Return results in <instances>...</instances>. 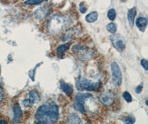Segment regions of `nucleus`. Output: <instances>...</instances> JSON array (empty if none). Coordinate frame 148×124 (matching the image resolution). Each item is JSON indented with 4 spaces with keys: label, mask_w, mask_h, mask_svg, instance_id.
Listing matches in <instances>:
<instances>
[{
    "label": "nucleus",
    "mask_w": 148,
    "mask_h": 124,
    "mask_svg": "<svg viewBox=\"0 0 148 124\" xmlns=\"http://www.w3.org/2000/svg\"><path fill=\"white\" fill-rule=\"evenodd\" d=\"M98 100L103 105L111 106L114 103V94L110 91H103L98 96Z\"/></svg>",
    "instance_id": "obj_5"
},
{
    "label": "nucleus",
    "mask_w": 148,
    "mask_h": 124,
    "mask_svg": "<svg viewBox=\"0 0 148 124\" xmlns=\"http://www.w3.org/2000/svg\"><path fill=\"white\" fill-rule=\"evenodd\" d=\"M110 40L115 48L119 51H123L125 48V40L120 34H112Z\"/></svg>",
    "instance_id": "obj_8"
},
{
    "label": "nucleus",
    "mask_w": 148,
    "mask_h": 124,
    "mask_svg": "<svg viewBox=\"0 0 148 124\" xmlns=\"http://www.w3.org/2000/svg\"><path fill=\"white\" fill-rule=\"evenodd\" d=\"M84 2H82L79 5V10L81 13H85L87 11V8L86 7H85L84 5Z\"/></svg>",
    "instance_id": "obj_23"
},
{
    "label": "nucleus",
    "mask_w": 148,
    "mask_h": 124,
    "mask_svg": "<svg viewBox=\"0 0 148 124\" xmlns=\"http://www.w3.org/2000/svg\"><path fill=\"white\" fill-rule=\"evenodd\" d=\"M140 64L145 69V71H148V60L146 59H142L140 61Z\"/></svg>",
    "instance_id": "obj_22"
},
{
    "label": "nucleus",
    "mask_w": 148,
    "mask_h": 124,
    "mask_svg": "<svg viewBox=\"0 0 148 124\" xmlns=\"http://www.w3.org/2000/svg\"><path fill=\"white\" fill-rule=\"evenodd\" d=\"M107 29L109 33L114 34L117 30V27L114 23H110L107 26Z\"/></svg>",
    "instance_id": "obj_18"
},
{
    "label": "nucleus",
    "mask_w": 148,
    "mask_h": 124,
    "mask_svg": "<svg viewBox=\"0 0 148 124\" xmlns=\"http://www.w3.org/2000/svg\"><path fill=\"white\" fill-rule=\"evenodd\" d=\"M50 9L47 6L41 7L34 12V17L37 19L46 18L50 13Z\"/></svg>",
    "instance_id": "obj_10"
},
{
    "label": "nucleus",
    "mask_w": 148,
    "mask_h": 124,
    "mask_svg": "<svg viewBox=\"0 0 148 124\" xmlns=\"http://www.w3.org/2000/svg\"><path fill=\"white\" fill-rule=\"evenodd\" d=\"M136 26L141 31L144 32L147 26V20L144 17H139L136 20Z\"/></svg>",
    "instance_id": "obj_12"
},
{
    "label": "nucleus",
    "mask_w": 148,
    "mask_h": 124,
    "mask_svg": "<svg viewBox=\"0 0 148 124\" xmlns=\"http://www.w3.org/2000/svg\"><path fill=\"white\" fill-rule=\"evenodd\" d=\"M67 122L69 124H81L82 121L77 114L73 113L68 116Z\"/></svg>",
    "instance_id": "obj_14"
},
{
    "label": "nucleus",
    "mask_w": 148,
    "mask_h": 124,
    "mask_svg": "<svg viewBox=\"0 0 148 124\" xmlns=\"http://www.w3.org/2000/svg\"><path fill=\"white\" fill-rule=\"evenodd\" d=\"M40 100V96L38 93L35 90H32L29 92L28 98L23 100L22 103L25 107L29 108L33 105L38 103Z\"/></svg>",
    "instance_id": "obj_7"
},
{
    "label": "nucleus",
    "mask_w": 148,
    "mask_h": 124,
    "mask_svg": "<svg viewBox=\"0 0 148 124\" xmlns=\"http://www.w3.org/2000/svg\"><path fill=\"white\" fill-rule=\"evenodd\" d=\"M143 83H141L140 85H138L136 88H135V92L136 94H139L142 91H143Z\"/></svg>",
    "instance_id": "obj_24"
},
{
    "label": "nucleus",
    "mask_w": 148,
    "mask_h": 124,
    "mask_svg": "<svg viewBox=\"0 0 148 124\" xmlns=\"http://www.w3.org/2000/svg\"><path fill=\"white\" fill-rule=\"evenodd\" d=\"M98 17V14L97 12L94 11L89 13L86 17V20L88 23H93L96 21Z\"/></svg>",
    "instance_id": "obj_15"
},
{
    "label": "nucleus",
    "mask_w": 148,
    "mask_h": 124,
    "mask_svg": "<svg viewBox=\"0 0 148 124\" xmlns=\"http://www.w3.org/2000/svg\"><path fill=\"white\" fill-rule=\"evenodd\" d=\"M60 87L62 91H63L68 97H71L73 92V88L72 85L66 83L64 81H60Z\"/></svg>",
    "instance_id": "obj_11"
},
{
    "label": "nucleus",
    "mask_w": 148,
    "mask_h": 124,
    "mask_svg": "<svg viewBox=\"0 0 148 124\" xmlns=\"http://www.w3.org/2000/svg\"><path fill=\"white\" fill-rule=\"evenodd\" d=\"M100 82H94L84 77H78L75 82V88L78 91H95L99 89L101 86Z\"/></svg>",
    "instance_id": "obj_3"
},
{
    "label": "nucleus",
    "mask_w": 148,
    "mask_h": 124,
    "mask_svg": "<svg viewBox=\"0 0 148 124\" xmlns=\"http://www.w3.org/2000/svg\"><path fill=\"white\" fill-rule=\"evenodd\" d=\"M71 23L68 17L61 14L52 16L47 23V30L52 35L57 36L65 31Z\"/></svg>",
    "instance_id": "obj_2"
},
{
    "label": "nucleus",
    "mask_w": 148,
    "mask_h": 124,
    "mask_svg": "<svg viewBox=\"0 0 148 124\" xmlns=\"http://www.w3.org/2000/svg\"><path fill=\"white\" fill-rule=\"evenodd\" d=\"M6 123V121L5 120H0V124H4Z\"/></svg>",
    "instance_id": "obj_26"
},
{
    "label": "nucleus",
    "mask_w": 148,
    "mask_h": 124,
    "mask_svg": "<svg viewBox=\"0 0 148 124\" xmlns=\"http://www.w3.org/2000/svg\"><path fill=\"white\" fill-rule=\"evenodd\" d=\"M47 0H27L24 2L25 5L32 6V5H38L43 2L47 1Z\"/></svg>",
    "instance_id": "obj_17"
},
{
    "label": "nucleus",
    "mask_w": 148,
    "mask_h": 124,
    "mask_svg": "<svg viewBox=\"0 0 148 124\" xmlns=\"http://www.w3.org/2000/svg\"><path fill=\"white\" fill-rule=\"evenodd\" d=\"M111 71L114 84L116 86H120L122 83V73L119 66L116 62H112Z\"/></svg>",
    "instance_id": "obj_6"
},
{
    "label": "nucleus",
    "mask_w": 148,
    "mask_h": 124,
    "mask_svg": "<svg viewBox=\"0 0 148 124\" xmlns=\"http://www.w3.org/2000/svg\"><path fill=\"white\" fill-rule=\"evenodd\" d=\"M14 121V123H19L22 119L23 112L18 103H15L13 108Z\"/></svg>",
    "instance_id": "obj_9"
},
{
    "label": "nucleus",
    "mask_w": 148,
    "mask_h": 124,
    "mask_svg": "<svg viewBox=\"0 0 148 124\" xmlns=\"http://www.w3.org/2000/svg\"><path fill=\"white\" fill-rule=\"evenodd\" d=\"M123 121L125 124H134L135 122V119L134 118H133V117H127V118H124L123 120Z\"/></svg>",
    "instance_id": "obj_21"
},
{
    "label": "nucleus",
    "mask_w": 148,
    "mask_h": 124,
    "mask_svg": "<svg viewBox=\"0 0 148 124\" xmlns=\"http://www.w3.org/2000/svg\"><path fill=\"white\" fill-rule=\"evenodd\" d=\"M59 107L53 100H48L37 110L35 118L39 124H54L59 119Z\"/></svg>",
    "instance_id": "obj_1"
},
{
    "label": "nucleus",
    "mask_w": 148,
    "mask_h": 124,
    "mask_svg": "<svg viewBox=\"0 0 148 124\" xmlns=\"http://www.w3.org/2000/svg\"><path fill=\"white\" fill-rule=\"evenodd\" d=\"M148 100H146V105H148Z\"/></svg>",
    "instance_id": "obj_27"
},
{
    "label": "nucleus",
    "mask_w": 148,
    "mask_h": 124,
    "mask_svg": "<svg viewBox=\"0 0 148 124\" xmlns=\"http://www.w3.org/2000/svg\"><path fill=\"white\" fill-rule=\"evenodd\" d=\"M136 11L135 7L130 9L128 12V20L130 27H133L134 24L135 17L136 16Z\"/></svg>",
    "instance_id": "obj_13"
},
{
    "label": "nucleus",
    "mask_w": 148,
    "mask_h": 124,
    "mask_svg": "<svg viewBox=\"0 0 148 124\" xmlns=\"http://www.w3.org/2000/svg\"><path fill=\"white\" fill-rule=\"evenodd\" d=\"M123 97L125 100L128 103H131L132 102V95L127 91H124L123 93Z\"/></svg>",
    "instance_id": "obj_20"
},
{
    "label": "nucleus",
    "mask_w": 148,
    "mask_h": 124,
    "mask_svg": "<svg viewBox=\"0 0 148 124\" xmlns=\"http://www.w3.org/2000/svg\"><path fill=\"white\" fill-rule=\"evenodd\" d=\"M7 1H12V0H7Z\"/></svg>",
    "instance_id": "obj_28"
},
{
    "label": "nucleus",
    "mask_w": 148,
    "mask_h": 124,
    "mask_svg": "<svg viewBox=\"0 0 148 124\" xmlns=\"http://www.w3.org/2000/svg\"><path fill=\"white\" fill-rule=\"evenodd\" d=\"M108 18L110 20H113L116 17V12L114 8H111L108 11L107 13Z\"/></svg>",
    "instance_id": "obj_19"
},
{
    "label": "nucleus",
    "mask_w": 148,
    "mask_h": 124,
    "mask_svg": "<svg viewBox=\"0 0 148 124\" xmlns=\"http://www.w3.org/2000/svg\"><path fill=\"white\" fill-rule=\"evenodd\" d=\"M70 44L69 43H66L64 44H62L61 45L59 46L57 48V52L58 55H63L64 54V53L67 51L69 47Z\"/></svg>",
    "instance_id": "obj_16"
},
{
    "label": "nucleus",
    "mask_w": 148,
    "mask_h": 124,
    "mask_svg": "<svg viewBox=\"0 0 148 124\" xmlns=\"http://www.w3.org/2000/svg\"><path fill=\"white\" fill-rule=\"evenodd\" d=\"M4 97V93L2 85H0V102H1Z\"/></svg>",
    "instance_id": "obj_25"
},
{
    "label": "nucleus",
    "mask_w": 148,
    "mask_h": 124,
    "mask_svg": "<svg viewBox=\"0 0 148 124\" xmlns=\"http://www.w3.org/2000/svg\"><path fill=\"white\" fill-rule=\"evenodd\" d=\"M92 97V94L88 93H78L77 94L74 100V109L82 114H84L86 111L85 108L86 100Z\"/></svg>",
    "instance_id": "obj_4"
}]
</instances>
